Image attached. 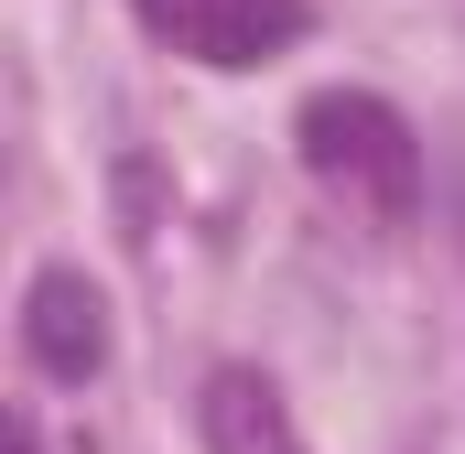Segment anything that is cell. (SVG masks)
I'll list each match as a JSON object with an SVG mask.
<instances>
[{
    "instance_id": "obj_4",
    "label": "cell",
    "mask_w": 465,
    "mask_h": 454,
    "mask_svg": "<svg viewBox=\"0 0 465 454\" xmlns=\"http://www.w3.org/2000/svg\"><path fill=\"white\" fill-rule=\"evenodd\" d=\"M195 433H206V454H314L303 422H292V400H282L260 368H206V390H195Z\"/></svg>"
},
{
    "instance_id": "obj_2",
    "label": "cell",
    "mask_w": 465,
    "mask_h": 454,
    "mask_svg": "<svg viewBox=\"0 0 465 454\" xmlns=\"http://www.w3.org/2000/svg\"><path fill=\"white\" fill-rule=\"evenodd\" d=\"M141 11V33L152 44H173L184 65H217V76H238V65H271V54H292L303 44V0H130Z\"/></svg>"
},
{
    "instance_id": "obj_1",
    "label": "cell",
    "mask_w": 465,
    "mask_h": 454,
    "mask_svg": "<svg viewBox=\"0 0 465 454\" xmlns=\"http://www.w3.org/2000/svg\"><path fill=\"white\" fill-rule=\"evenodd\" d=\"M292 141H303V173H314L336 206H357V217H379V227L422 217V141H411V119L390 109L379 87H325V98H303Z\"/></svg>"
},
{
    "instance_id": "obj_5",
    "label": "cell",
    "mask_w": 465,
    "mask_h": 454,
    "mask_svg": "<svg viewBox=\"0 0 465 454\" xmlns=\"http://www.w3.org/2000/svg\"><path fill=\"white\" fill-rule=\"evenodd\" d=\"M11 454H44V433H33V422H11Z\"/></svg>"
},
{
    "instance_id": "obj_3",
    "label": "cell",
    "mask_w": 465,
    "mask_h": 454,
    "mask_svg": "<svg viewBox=\"0 0 465 454\" xmlns=\"http://www.w3.org/2000/svg\"><path fill=\"white\" fill-rule=\"evenodd\" d=\"M22 357H33L44 379L87 390V379L109 368V292H98L87 271H33V292H22Z\"/></svg>"
}]
</instances>
